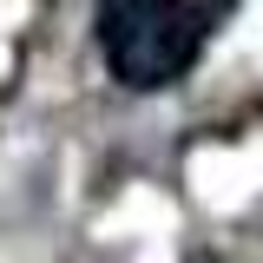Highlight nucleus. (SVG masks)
Instances as JSON below:
<instances>
[{"label": "nucleus", "instance_id": "1", "mask_svg": "<svg viewBox=\"0 0 263 263\" xmlns=\"http://www.w3.org/2000/svg\"><path fill=\"white\" fill-rule=\"evenodd\" d=\"M92 40L105 72L125 92H164L197 66L211 40V7L204 0H99Z\"/></svg>", "mask_w": 263, "mask_h": 263}]
</instances>
